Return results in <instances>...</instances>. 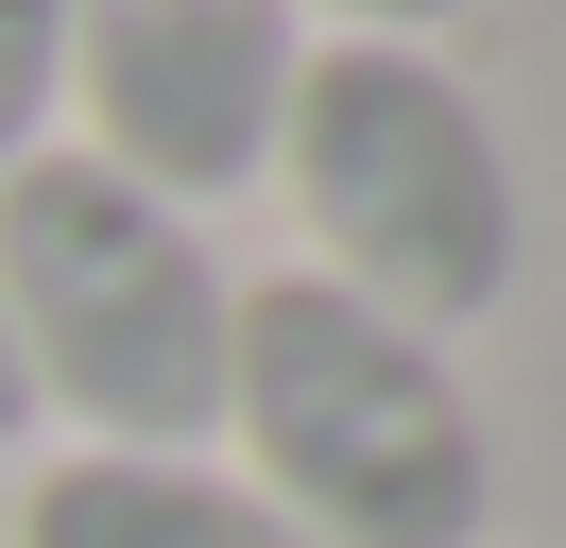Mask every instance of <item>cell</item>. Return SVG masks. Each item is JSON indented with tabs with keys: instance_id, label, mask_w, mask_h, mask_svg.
Here are the masks:
<instances>
[{
	"instance_id": "cell-1",
	"label": "cell",
	"mask_w": 566,
	"mask_h": 548,
	"mask_svg": "<svg viewBox=\"0 0 566 548\" xmlns=\"http://www.w3.org/2000/svg\"><path fill=\"white\" fill-rule=\"evenodd\" d=\"M223 463L310 548H481L497 531V411L463 342L326 292L310 257L241 274L223 326Z\"/></svg>"
},
{
	"instance_id": "cell-2",
	"label": "cell",
	"mask_w": 566,
	"mask_h": 548,
	"mask_svg": "<svg viewBox=\"0 0 566 548\" xmlns=\"http://www.w3.org/2000/svg\"><path fill=\"white\" fill-rule=\"evenodd\" d=\"M258 189L292 205V240H310L326 292L395 308V326H429V342H463V326L515 308V257H532L515 137H497V103L463 86L447 52H412V34H310Z\"/></svg>"
},
{
	"instance_id": "cell-3",
	"label": "cell",
	"mask_w": 566,
	"mask_h": 548,
	"mask_svg": "<svg viewBox=\"0 0 566 548\" xmlns=\"http://www.w3.org/2000/svg\"><path fill=\"white\" fill-rule=\"evenodd\" d=\"M223 326L241 274L189 205H155L104 155H18L0 171V342L18 394L70 445H223Z\"/></svg>"
},
{
	"instance_id": "cell-4",
	"label": "cell",
	"mask_w": 566,
	"mask_h": 548,
	"mask_svg": "<svg viewBox=\"0 0 566 548\" xmlns=\"http://www.w3.org/2000/svg\"><path fill=\"white\" fill-rule=\"evenodd\" d=\"M292 68H310L292 0H70V155L207 223L223 189L275 171Z\"/></svg>"
},
{
	"instance_id": "cell-5",
	"label": "cell",
	"mask_w": 566,
	"mask_h": 548,
	"mask_svg": "<svg viewBox=\"0 0 566 548\" xmlns=\"http://www.w3.org/2000/svg\"><path fill=\"white\" fill-rule=\"evenodd\" d=\"M0 548H310L223 445H52Z\"/></svg>"
},
{
	"instance_id": "cell-6",
	"label": "cell",
	"mask_w": 566,
	"mask_h": 548,
	"mask_svg": "<svg viewBox=\"0 0 566 548\" xmlns=\"http://www.w3.org/2000/svg\"><path fill=\"white\" fill-rule=\"evenodd\" d=\"M70 137V0H0V171Z\"/></svg>"
},
{
	"instance_id": "cell-7",
	"label": "cell",
	"mask_w": 566,
	"mask_h": 548,
	"mask_svg": "<svg viewBox=\"0 0 566 548\" xmlns=\"http://www.w3.org/2000/svg\"><path fill=\"white\" fill-rule=\"evenodd\" d=\"M292 18H310V34H412V52H447L481 0H292Z\"/></svg>"
},
{
	"instance_id": "cell-8",
	"label": "cell",
	"mask_w": 566,
	"mask_h": 548,
	"mask_svg": "<svg viewBox=\"0 0 566 548\" xmlns=\"http://www.w3.org/2000/svg\"><path fill=\"white\" fill-rule=\"evenodd\" d=\"M18 445H35V394H18V342H0V463H18Z\"/></svg>"
}]
</instances>
